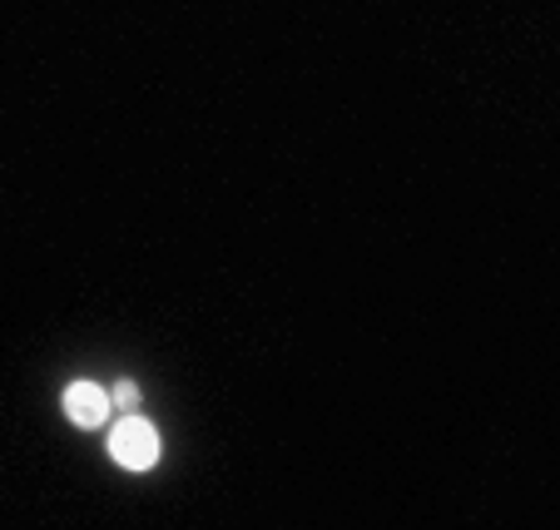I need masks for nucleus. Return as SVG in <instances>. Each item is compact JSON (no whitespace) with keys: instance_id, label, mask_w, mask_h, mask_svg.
<instances>
[{"instance_id":"f03ea898","label":"nucleus","mask_w":560,"mask_h":530,"mask_svg":"<svg viewBox=\"0 0 560 530\" xmlns=\"http://www.w3.org/2000/svg\"><path fill=\"white\" fill-rule=\"evenodd\" d=\"M65 412H70L74 426H100L109 412V392L95 382H70V392H65Z\"/></svg>"},{"instance_id":"f257e3e1","label":"nucleus","mask_w":560,"mask_h":530,"mask_svg":"<svg viewBox=\"0 0 560 530\" xmlns=\"http://www.w3.org/2000/svg\"><path fill=\"white\" fill-rule=\"evenodd\" d=\"M109 457L119 461V467H129V471H144V467H154V457H159V436H154V426L144 422V416H125V422L109 432Z\"/></svg>"},{"instance_id":"7ed1b4c3","label":"nucleus","mask_w":560,"mask_h":530,"mask_svg":"<svg viewBox=\"0 0 560 530\" xmlns=\"http://www.w3.org/2000/svg\"><path fill=\"white\" fill-rule=\"evenodd\" d=\"M135 397H139V387H135V382H119L115 392H109V402H125V407H129V402H135Z\"/></svg>"}]
</instances>
